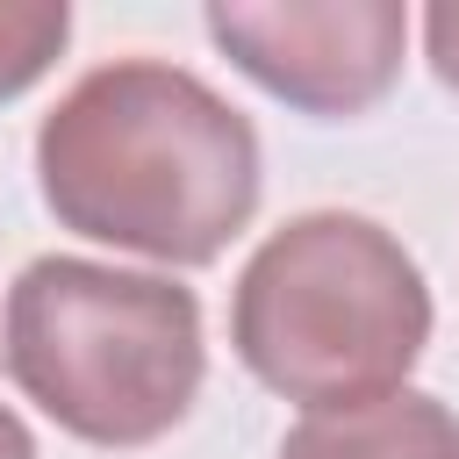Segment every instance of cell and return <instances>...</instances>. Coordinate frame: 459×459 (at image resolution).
I'll return each instance as SVG.
<instances>
[{"instance_id": "8", "label": "cell", "mask_w": 459, "mask_h": 459, "mask_svg": "<svg viewBox=\"0 0 459 459\" xmlns=\"http://www.w3.org/2000/svg\"><path fill=\"white\" fill-rule=\"evenodd\" d=\"M0 459H36V437H29V423L0 402Z\"/></svg>"}, {"instance_id": "1", "label": "cell", "mask_w": 459, "mask_h": 459, "mask_svg": "<svg viewBox=\"0 0 459 459\" xmlns=\"http://www.w3.org/2000/svg\"><path fill=\"white\" fill-rule=\"evenodd\" d=\"M43 208L93 244L208 265L258 215V129L186 65H93L36 129Z\"/></svg>"}, {"instance_id": "6", "label": "cell", "mask_w": 459, "mask_h": 459, "mask_svg": "<svg viewBox=\"0 0 459 459\" xmlns=\"http://www.w3.org/2000/svg\"><path fill=\"white\" fill-rule=\"evenodd\" d=\"M65 36H72L65 0H0V100L29 93L57 65Z\"/></svg>"}, {"instance_id": "5", "label": "cell", "mask_w": 459, "mask_h": 459, "mask_svg": "<svg viewBox=\"0 0 459 459\" xmlns=\"http://www.w3.org/2000/svg\"><path fill=\"white\" fill-rule=\"evenodd\" d=\"M280 459H459V416L437 394L394 387L380 402L308 409L280 437Z\"/></svg>"}, {"instance_id": "2", "label": "cell", "mask_w": 459, "mask_h": 459, "mask_svg": "<svg viewBox=\"0 0 459 459\" xmlns=\"http://www.w3.org/2000/svg\"><path fill=\"white\" fill-rule=\"evenodd\" d=\"M230 344L301 409L380 402L430 344V287L394 230L344 208L280 222L237 273Z\"/></svg>"}, {"instance_id": "7", "label": "cell", "mask_w": 459, "mask_h": 459, "mask_svg": "<svg viewBox=\"0 0 459 459\" xmlns=\"http://www.w3.org/2000/svg\"><path fill=\"white\" fill-rule=\"evenodd\" d=\"M423 57H430L437 86H445V93H459V0L423 7Z\"/></svg>"}, {"instance_id": "3", "label": "cell", "mask_w": 459, "mask_h": 459, "mask_svg": "<svg viewBox=\"0 0 459 459\" xmlns=\"http://www.w3.org/2000/svg\"><path fill=\"white\" fill-rule=\"evenodd\" d=\"M0 359L57 430L108 452H136L179 430L208 380L194 287L100 258L22 265L7 287Z\"/></svg>"}, {"instance_id": "4", "label": "cell", "mask_w": 459, "mask_h": 459, "mask_svg": "<svg viewBox=\"0 0 459 459\" xmlns=\"http://www.w3.org/2000/svg\"><path fill=\"white\" fill-rule=\"evenodd\" d=\"M201 22L244 79L316 122L387 100L409 43V14L394 0H215Z\"/></svg>"}]
</instances>
